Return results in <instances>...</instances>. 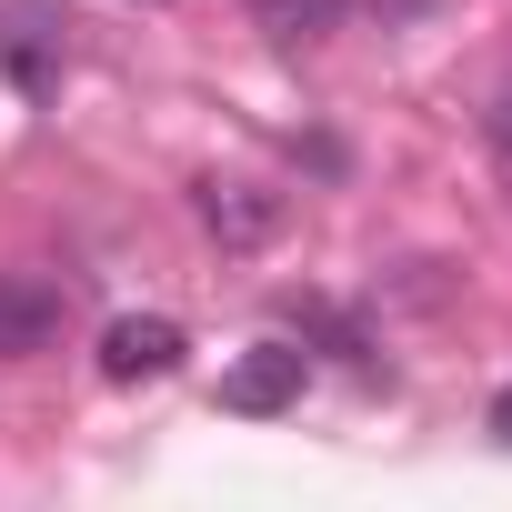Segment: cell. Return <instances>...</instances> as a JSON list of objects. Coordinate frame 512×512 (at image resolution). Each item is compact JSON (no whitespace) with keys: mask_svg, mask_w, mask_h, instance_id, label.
Returning a JSON list of instances; mask_svg holds the SVG:
<instances>
[{"mask_svg":"<svg viewBox=\"0 0 512 512\" xmlns=\"http://www.w3.org/2000/svg\"><path fill=\"white\" fill-rule=\"evenodd\" d=\"M221 402H231V412H282V402H302V352H282V342L241 352V362L221 372Z\"/></svg>","mask_w":512,"mask_h":512,"instance_id":"4","label":"cell"},{"mask_svg":"<svg viewBox=\"0 0 512 512\" xmlns=\"http://www.w3.org/2000/svg\"><path fill=\"white\" fill-rule=\"evenodd\" d=\"M201 221H211L221 241H262V231H272V201H241V191H201Z\"/></svg>","mask_w":512,"mask_h":512,"instance_id":"6","label":"cell"},{"mask_svg":"<svg viewBox=\"0 0 512 512\" xmlns=\"http://www.w3.org/2000/svg\"><path fill=\"white\" fill-rule=\"evenodd\" d=\"M181 352H191V332L171 322V312H121L111 332H101V382H171L181 372Z\"/></svg>","mask_w":512,"mask_h":512,"instance_id":"1","label":"cell"},{"mask_svg":"<svg viewBox=\"0 0 512 512\" xmlns=\"http://www.w3.org/2000/svg\"><path fill=\"white\" fill-rule=\"evenodd\" d=\"M61 11L51 0H0V61L21 71V91H51V71H61Z\"/></svg>","mask_w":512,"mask_h":512,"instance_id":"3","label":"cell"},{"mask_svg":"<svg viewBox=\"0 0 512 512\" xmlns=\"http://www.w3.org/2000/svg\"><path fill=\"white\" fill-rule=\"evenodd\" d=\"M151 11H161V0H151Z\"/></svg>","mask_w":512,"mask_h":512,"instance_id":"9","label":"cell"},{"mask_svg":"<svg viewBox=\"0 0 512 512\" xmlns=\"http://www.w3.org/2000/svg\"><path fill=\"white\" fill-rule=\"evenodd\" d=\"M412 11H422V0H412Z\"/></svg>","mask_w":512,"mask_h":512,"instance_id":"8","label":"cell"},{"mask_svg":"<svg viewBox=\"0 0 512 512\" xmlns=\"http://www.w3.org/2000/svg\"><path fill=\"white\" fill-rule=\"evenodd\" d=\"M342 11H352V0H251V21H262L272 41H322Z\"/></svg>","mask_w":512,"mask_h":512,"instance_id":"5","label":"cell"},{"mask_svg":"<svg viewBox=\"0 0 512 512\" xmlns=\"http://www.w3.org/2000/svg\"><path fill=\"white\" fill-rule=\"evenodd\" d=\"M61 312H71V292H61V282H41V272H0V362L51 352Z\"/></svg>","mask_w":512,"mask_h":512,"instance_id":"2","label":"cell"},{"mask_svg":"<svg viewBox=\"0 0 512 512\" xmlns=\"http://www.w3.org/2000/svg\"><path fill=\"white\" fill-rule=\"evenodd\" d=\"M492 432H502V442H512V392H502V402H492Z\"/></svg>","mask_w":512,"mask_h":512,"instance_id":"7","label":"cell"}]
</instances>
